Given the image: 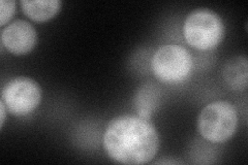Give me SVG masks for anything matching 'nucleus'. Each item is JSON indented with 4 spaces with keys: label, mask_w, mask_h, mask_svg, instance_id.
<instances>
[{
    "label": "nucleus",
    "mask_w": 248,
    "mask_h": 165,
    "mask_svg": "<svg viewBox=\"0 0 248 165\" xmlns=\"http://www.w3.org/2000/svg\"><path fill=\"white\" fill-rule=\"evenodd\" d=\"M103 144L107 155L116 162L146 164L158 152L159 135L149 120L135 115H121L108 124Z\"/></svg>",
    "instance_id": "nucleus-1"
},
{
    "label": "nucleus",
    "mask_w": 248,
    "mask_h": 165,
    "mask_svg": "<svg viewBox=\"0 0 248 165\" xmlns=\"http://www.w3.org/2000/svg\"><path fill=\"white\" fill-rule=\"evenodd\" d=\"M237 126V109L226 100L210 102L198 117L199 133L212 144L226 143L235 135Z\"/></svg>",
    "instance_id": "nucleus-2"
},
{
    "label": "nucleus",
    "mask_w": 248,
    "mask_h": 165,
    "mask_svg": "<svg viewBox=\"0 0 248 165\" xmlns=\"http://www.w3.org/2000/svg\"><path fill=\"white\" fill-rule=\"evenodd\" d=\"M182 32L187 44L200 51L218 45L224 35V24L218 14L209 9H197L186 17Z\"/></svg>",
    "instance_id": "nucleus-3"
},
{
    "label": "nucleus",
    "mask_w": 248,
    "mask_h": 165,
    "mask_svg": "<svg viewBox=\"0 0 248 165\" xmlns=\"http://www.w3.org/2000/svg\"><path fill=\"white\" fill-rule=\"evenodd\" d=\"M193 61L190 53L178 45H165L154 53L151 68L155 77L166 84H179L190 75Z\"/></svg>",
    "instance_id": "nucleus-4"
},
{
    "label": "nucleus",
    "mask_w": 248,
    "mask_h": 165,
    "mask_svg": "<svg viewBox=\"0 0 248 165\" xmlns=\"http://www.w3.org/2000/svg\"><path fill=\"white\" fill-rule=\"evenodd\" d=\"M1 100L4 102L7 112L15 116H26L40 105L42 89L32 78L15 77L4 85Z\"/></svg>",
    "instance_id": "nucleus-5"
},
{
    "label": "nucleus",
    "mask_w": 248,
    "mask_h": 165,
    "mask_svg": "<svg viewBox=\"0 0 248 165\" xmlns=\"http://www.w3.org/2000/svg\"><path fill=\"white\" fill-rule=\"evenodd\" d=\"M37 32L33 25L24 20H17L5 26L1 31L2 46L12 54L24 55L34 49Z\"/></svg>",
    "instance_id": "nucleus-6"
},
{
    "label": "nucleus",
    "mask_w": 248,
    "mask_h": 165,
    "mask_svg": "<svg viewBox=\"0 0 248 165\" xmlns=\"http://www.w3.org/2000/svg\"><path fill=\"white\" fill-rule=\"evenodd\" d=\"M223 80L235 91H243L247 87L248 63L245 56H238L229 60L222 69Z\"/></svg>",
    "instance_id": "nucleus-7"
},
{
    "label": "nucleus",
    "mask_w": 248,
    "mask_h": 165,
    "mask_svg": "<svg viewBox=\"0 0 248 165\" xmlns=\"http://www.w3.org/2000/svg\"><path fill=\"white\" fill-rule=\"evenodd\" d=\"M22 11L27 17L35 22H46L55 17L61 9L59 0H22Z\"/></svg>",
    "instance_id": "nucleus-8"
},
{
    "label": "nucleus",
    "mask_w": 248,
    "mask_h": 165,
    "mask_svg": "<svg viewBox=\"0 0 248 165\" xmlns=\"http://www.w3.org/2000/svg\"><path fill=\"white\" fill-rule=\"evenodd\" d=\"M17 9V3L14 0H1L0 2V26L4 27L9 23Z\"/></svg>",
    "instance_id": "nucleus-9"
},
{
    "label": "nucleus",
    "mask_w": 248,
    "mask_h": 165,
    "mask_svg": "<svg viewBox=\"0 0 248 165\" xmlns=\"http://www.w3.org/2000/svg\"><path fill=\"white\" fill-rule=\"evenodd\" d=\"M0 109H1V123H0V128H3V125H4V122H5V118H6L7 108H6L4 102L2 100L0 101Z\"/></svg>",
    "instance_id": "nucleus-10"
}]
</instances>
